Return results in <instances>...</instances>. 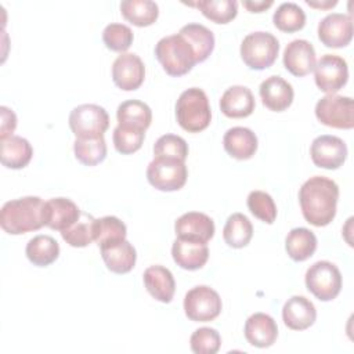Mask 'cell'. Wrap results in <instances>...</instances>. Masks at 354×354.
<instances>
[{"label":"cell","instance_id":"1","mask_svg":"<svg viewBox=\"0 0 354 354\" xmlns=\"http://www.w3.org/2000/svg\"><path fill=\"white\" fill-rule=\"evenodd\" d=\"M337 199V184L324 176L310 177L299 191L301 213L315 227H325L335 218Z\"/></svg>","mask_w":354,"mask_h":354},{"label":"cell","instance_id":"2","mask_svg":"<svg viewBox=\"0 0 354 354\" xmlns=\"http://www.w3.org/2000/svg\"><path fill=\"white\" fill-rule=\"evenodd\" d=\"M0 225L11 235L40 230L46 225V202L39 196L8 201L0 210Z\"/></svg>","mask_w":354,"mask_h":354},{"label":"cell","instance_id":"3","mask_svg":"<svg viewBox=\"0 0 354 354\" xmlns=\"http://www.w3.org/2000/svg\"><path fill=\"white\" fill-rule=\"evenodd\" d=\"M155 55L165 72L176 77L188 73L198 64L192 46L180 33L162 37L155 46Z\"/></svg>","mask_w":354,"mask_h":354},{"label":"cell","instance_id":"4","mask_svg":"<svg viewBox=\"0 0 354 354\" xmlns=\"http://www.w3.org/2000/svg\"><path fill=\"white\" fill-rule=\"evenodd\" d=\"M176 118L178 124L188 133L205 130L212 120L209 98L202 88L191 87L183 91L176 102Z\"/></svg>","mask_w":354,"mask_h":354},{"label":"cell","instance_id":"5","mask_svg":"<svg viewBox=\"0 0 354 354\" xmlns=\"http://www.w3.org/2000/svg\"><path fill=\"white\" fill-rule=\"evenodd\" d=\"M279 53L277 37L268 32H252L241 44V57L243 62L256 71L270 68Z\"/></svg>","mask_w":354,"mask_h":354},{"label":"cell","instance_id":"6","mask_svg":"<svg viewBox=\"0 0 354 354\" xmlns=\"http://www.w3.org/2000/svg\"><path fill=\"white\" fill-rule=\"evenodd\" d=\"M306 286L318 300H333L342 289V274L333 263L317 261L306 272Z\"/></svg>","mask_w":354,"mask_h":354},{"label":"cell","instance_id":"7","mask_svg":"<svg viewBox=\"0 0 354 354\" xmlns=\"http://www.w3.org/2000/svg\"><path fill=\"white\" fill-rule=\"evenodd\" d=\"M69 127L76 138L102 137L109 127L108 112L95 104H83L72 109Z\"/></svg>","mask_w":354,"mask_h":354},{"label":"cell","instance_id":"8","mask_svg":"<svg viewBox=\"0 0 354 354\" xmlns=\"http://www.w3.org/2000/svg\"><path fill=\"white\" fill-rule=\"evenodd\" d=\"M188 177L185 162L169 158H153L147 167L149 184L159 191H177L184 187Z\"/></svg>","mask_w":354,"mask_h":354},{"label":"cell","instance_id":"9","mask_svg":"<svg viewBox=\"0 0 354 354\" xmlns=\"http://www.w3.org/2000/svg\"><path fill=\"white\" fill-rule=\"evenodd\" d=\"M220 295L206 285H198L187 292L184 297L185 315L195 322H207L217 318L221 313Z\"/></svg>","mask_w":354,"mask_h":354},{"label":"cell","instance_id":"10","mask_svg":"<svg viewBox=\"0 0 354 354\" xmlns=\"http://www.w3.org/2000/svg\"><path fill=\"white\" fill-rule=\"evenodd\" d=\"M317 119L329 127L353 129L354 104L350 97L326 94L315 105Z\"/></svg>","mask_w":354,"mask_h":354},{"label":"cell","instance_id":"11","mask_svg":"<svg viewBox=\"0 0 354 354\" xmlns=\"http://www.w3.org/2000/svg\"><path fill=\"white\" fill-rule=\"evenodd\" d=\"M314 79L317 87L321 91L326 94H335L347 83V62L339 55L325 54L318 59V62H315Z\"/></svg>","mask_w":354,"mask_h":354},{"label":"cell","instance_id":"12","mask_svg":"<svg viewBox=\"0 0 354 354\" xmlns=\"http://www.w3.org/2000/svg\"><path fill=\"white\" fill-rule=\"evenodd\" d=\"M310 155L315 166L335 170L344 163L347 158V147L342 138L325 134L314 138L310 147Z\"/></svg>","mask_w":354,"mask_h":354},{"label":"cell","instance_id":"13","mask_svg":"<svg viewBox=\"0 0 354 354\" xmlns=\"http://www.w3.org/2000/svg\"><path fill=\"white\" fill-rule=\"evenodd\" d=\"M318 37L326 47H346L353 39V21L350 15L332 12L318 24Z\"/></svg>","mask_w":354,"mask_h":354},{"label":"cell","instance_id":"14","mask_svg":"<svg viewBox=\"0 0 354 354\" xmlns=\"http://www.w3.org/2000/svg\"><path fill=\"white\" fill-rule=\"evenodd\" d=\"M145 77V66L141 58L133 53L120 54L112 65V79L113 83L124 90H137Z\"/></svg>","mask_w":354,"mask_h":354},{"label":"cell","instance_id":"15","mask_svg":"<svg viewBox=\"0 0 354 354\" xmlns=\"http://www.w3.org/2000/svg\"><path fill=\"white\" fill-rule=\"evenodd\" d=\"M174 230L177 238L207 243L214 235V223L205 213L188 212L177 218Z\"/></svg>","mask_w":354,"mask_h":354},{"label":"cell","instance_id":"16","mask_svg":"<svg viewBox=\"0 0 354 354\" xmlns=\"http://www.w3.org/2000/svg\"><path fill=\"white\" fill-rule=\"evenodd\" d=\"M283 65L295 76H306L315 66V50L304 39L292 40L283 51Z\"/></svg>","mask_w":354,"mask_h":354},{"label":"cell","instance_id":"17","mask_svg":"<svg viewBox=\"0 0 354 354\" xmlns=\"http://www.w3.org/2000/svg\"><path fill=\"white\" fill-rule=\"evenodd\" d=\"M261 101L266 108L274 112H282L293 101V87L281 76H270L261 82L259 88Z\"/></svg>","mask_w":354,"mask_h":354},{"label":"cell","instance_id":"18","mask_svg":"<svg viewBox=\"0 0 354 354\" xmlns=\"http://www.w3.org/2000/svg\"><path fill=\"white\" fill-rule=\"evenodd\" d=\"M277 322L268 314L254 313L245 322V337L254 347H270L277 340Z\"/></svg>","mask_w":354,"mask_h":354},{"label":"cell","instance_id":"19","mask_svg":"<svg viewBox=\"0 0 354 354\" xmlns=\"http://www.w3.org/2000/svg\"><path fill=\"white\" fill-rule=\"evenodd\" d=\"M171 256L177 266L184 270H199L209 259L207 243L177 238L171 246Z\"/></svg>","mask_w":354,"mask_h":354},{"label":"cell","instance_id":"20","mask_svg":"<svg viewBox=\"0 0 354 354\" xmlns=\"http://www.w3.org/2000/svg\"><path fill=\"white\" fill-rule=\"evenodd\" d=\"M315 318L317 310L304 296H292L283 304L282 319L289 329L304 330L315 322Z\"/></svg>","mask_w":354,"mask_h":354},{"label":"cell","instance_id":"21","mask_svg":"<svg viewBox=\"0 0 354 354\" xmlns=\"http://www.w3.org/2000/svg\"><path fill=\"white\" fill-rule=\"evenodd\" d=\"M80 214L77 205L68 198H53L46 202V225L51 230L64 231L69 228Z\"/></svg>","mask_w":354,"mask_h":354},{"label":"cell","instance_id":"22","mask_svg":"<svg viewBox=\"0 0 354 354\" xmlns=\"http://www.w3.org/2000/svg\"><path fill=\"white\" fill-rule=\"evenodd\" d=\"M256 102L250 88L232 86L224 91L220 100V109L228 118H246L254 111Z\"/></svg>","mask_w":354,"mask_h":354},{"label":"cell","instance_id":"23","mask_svg":"<svg viewBox=\"0 0 354 354\" xmlns=\"http://www.w3.org/2000/svg\"><path fill=\"white\" fill-rule=\"evenodd\" d=\"M144 285L149 295L162 301L170 303L174 296L176 282L171 271L163 266H151L144 271Z\"/></svg>","mask_w":354,"mask_h":354},{"label":"cell","instance_id":"24","mask_svg":"<svg viewBox=\"0 0 354 354\" xmlns=\"http://www.w3.org/2000/svg\"><path fill=\"white\" fill-rule=\"evenodd\" d=\"M223 144L227 153L239 160L250 159L257 151L256 134L250 129L242 126L228 129L224 134Z\"/></svg>","mask_w":354,"mask_h":354},{"label":"cell","instance_id":"25","mask_svg":"<svg viewBox=\"0 0 354 354\" xmlns=\"http://www.w3.org/2000/svg\"><path fill=\"white\" fill-rule=\"evenodd\" d=\"M101 256L106 268L115 274H126L133 270L137 253L129 241H122L112 246L101 248Z\"/></svg>","mask_w":354,"mask_h":354},{"label":"cell","instance_id":"26","mask_svg":"<svg viewBox=\"0 0 354 354\" xmlns=\"http://www.w3.org/2000/svg\"><path fill=\"white\" fill-rule=\"evenodd\" d=\"M33 156L29 141L21 136H11L1 140V163L8 169H22L28 166Z\"/></svg>","mask_w":354,"mask_h":354},{"label":"cell","instance_id":"27","mask_svg":"<svg viewBox=\"0 0 354 354\" xmlns=\"http://www.w3.org/2000/svg\"><path fill=\"white\" fill-rule=\"evenodd\" d=\"M118 124L145 131L152 122L151 108L138 100H127L118 106Z\"/></svg>","mask_w":354,"mask_h":354},{"label":"cell","instance_id":"28","mask_svg":"<svg viewBox=\"0 0 354 354\" xmlns=\"http://www.w3.org/2000/svg\"><path fill=\"white\" fill-rule=\"evenodd\" d=\"M285 248L292 260L304 261L314 254L317 249V236L308 228H293L286 236Z\"/></svg>","mask_w":354,"mask_h":354},{"label":"cell","instance_id":"29","mask_svg":"<svg viewBox=\"0 0 354 354\" xmlns=\"http://www.w3.org/2000/svg\"><path fill=\"white\" fill-rule=\"evenodd\" d=\"M25 253L29 261L35 266L47 267L58 259L59 245L50 235H36L29 239Z\"/></svg>","mask_w":354,"mask_h":354},{"label":"cell","instance_id":"30","mask_svg":"<svg viewBox=\"0 0 354 354\" xmlns=\"http://www.w3.org/2000/svg\"><path fill=\"white\" fill-rule=\"evenodd\" d=\"M178 33L183 35L192 46L198 62L207 59L214 48V35L209 28L201 24H187L178 30Z\"/></svg>","mask_w":354,"mask_h":354},{"label":"cell","instance_id":"31","mask_svg":"<svg viewBox=\"0 0 354 354\" xmlns=\"http://www.w3.org/2000/svg\"><path fill=\"white\" fill-rule=\"evenodd\" d=\"M120 12L136 26H149L159 15V7L152 0H124L120 3Z\"/></svg>","mask_w":354,"mask_h":354},{"label":"cell","instance_id":"32","mask_svg":"<svg viewBox=\"0 0 354 354\" xmlns=\"http://www.w3.org/2000/svg\"><path fill=\"white\" fill-rule=\"evenodd\" d=\"M126 225L115 216H105L94 221V241L100 249L112 246L126 239Z\"/></svg>","mask_w":354,"mask_h":354},{"label":"cell","instance_id":"33","mask_svg":"<svg viewBox=\"0 0 354 354\" xmlns=\"http://www.w3.org/2000/svg\"><path fill=\"white\" fill-rule=\"evenodd\" d=\"M253 235V225L250 220L242 213L231 214L224 225L223 236L228 246L231 248H245Z\"/></svg>","mask_w":354,"mask_h":354},{"label":"cell","instance_id":"34","mask_svg":"<svg viewBox=\"0 0 354 354\" xmlns=\"http://www.w3.org/2000/svg\"><path fill=\"white\" fill-rule=\"evenodd\" d=\"M76 159L86 166H95L106 158V142L104 136L97 138H76L73 142Z\"/></svg>","mask_w":354,"mask_h":354},{"label":"cell","instance_id":"35","mask_svg":"<svg viewBox=\"0 0 354 354\" xmlns=\"http://www.w3.org/2000/svg\"><path fill=\"white\" fill-rule=\"evenodd\" d=\"M94 221L95 218L91 214L82 212L73 225L61 231L62 239L73 248H84L90 245L94 241Z\"/></svg>","mask_w":354,"mask_h":354},{"label":"cell","instance_id":"36","mask_svg":"<svg viewBox=\"0 0 354 354\" xmlns=\"http://www.w3.org/2000/svg\"><path fill=\"white\" fill-rule=\"evenodd\" d=\"M189 6L198 7L207 19L216 24H228L238 14V3L235 0H201L189 3Z\"/></svg>","mask_w":354,"mask_h":354},{"label":"cell","instance_id":"37","mask_svg":"<svg viewBox=\"0 0 354 354\" xmlns=\"http://www.w3.org/2000/svg\"><path fill=\"white\" fill-rule=\"evenodd\" d=\"M274 25L282 32H297L306 24V14L296 3H282L272 15Z\"/></svg>","mask_w":354,"mask_h":354},{"label":"cell","instance_id":"38","mask_svg":"<svg viewBox=\"0 0 354 354\" xmlns=\"http://www.w3.org/2000/svg\"><path fill=\"white\" fill-rule=\"evenodd\" d=\"M155 158H169L185 162L188 156L187 141L176 134H165L159 137L153 145Z\"/></svg>","mask_w":354,"mask_h":354},{"label":"cell","instance_id":"39","mask_svg":"<svg viewBox=\"0 0 354 354\" xmlns=\"http://www.w3.org/2000/svg\"><path fill=\"white\" fill-rule=\"evenodd\" d=\"M248 207L254 217L267 224H272L277 218L275 202L264 191H252L248 196Z\"/></svg>","mask_w":354,"mask_h":354},{"label":"cell","instance_id":"40","mask_svg":"<svg viewBox=\"0 0 354 354\" xmlns=\"http://www.w3.org/2000/svg\"><path fill=\"white\" fill-rule=\"evenodd\" d=\"M133 30L124 24H109L102 30V40L105 46L118 53H124L133 43Z\"/></svg>","mask_w":354,"mask_h":354},{"label":"cell","instance_id":"41","mask_svg":"<svg viewBox=\"0 0 354 354\" xmlns=\"http://www.w3.org/2000/svg\"><path fill=\"white\" fill-rule=\"evenodd\" d=\"M112 138L116 151L123 155H129L141 148L145 138V131L118 124L113 130Z\"/></svg>","mask_w":354,"mask_h":354},{"label":"cell","instance_id":"42","mask_svg":"<svg viewBox=\"0 0 354 354\" xmlns=\"http://www.w3.org/2000/svg\"><path fill=\"white\" fill-rule=\"evenodd\" d=\"M189 346L195 354H216L220 350L221 337L216 329L203 326L191 335Z\"/></svg>","mask_w":354,"mask_h":354},{"label":"cell","instance_id":"43","mask_svg":"<svg viewBox=\"0 0 354 354\" xmlns=\"http://www.w3.org/2000/svg\"><path fill=\"white\" fill-rule=\"evenodd\" d=\"M1 113V130H0V138L4 140L7 137H11L15 127H17V116L12 109L7 106H0Z\"/></svg>","mask_w":354,"mask_h":354},{"label":"cell","instance_id":"44","mask_svg":"<svg viewBox=\"0 0 354 354\" xmlns=\"http://www.w3.org/2000/svg\"><path fill=\"white\" fill-rule=\"evenodd\" d=\"M272 6V0H260V1H243V7H246L250 12H261Z\"/></svg>","mask_w":354,"mask_h":354},{"label":"cell","instance_id":"45","mask_svg":"<svg viewBox=\"0 0 354 354\" xmlns=\"http://www.w3.org/2000/svg\"><path fill=\"white\" fill-rule=\"evenodd\" d=\"M306 3L310 6V7H314V8H318V10H328V8H332L337 4V0H306Z\"/></svg>","mask_w":354,"mask_h":354}]
</instances>
